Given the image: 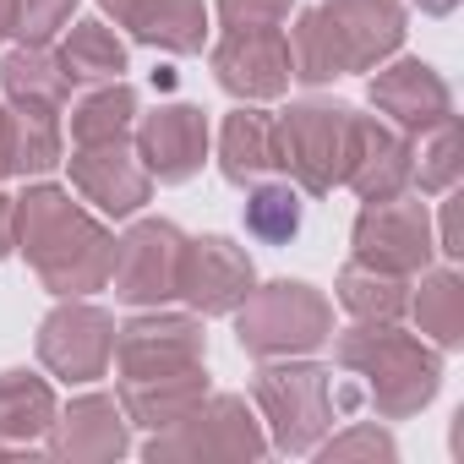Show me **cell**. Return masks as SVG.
<instances>
[{"mask_svg": "<svg viewBox=\"0 0 464 464\" xmlns=\"http://www.w3.org/2000/svg\"><path fill=\"white\" fill-rule=\"evenodd\" d=\"M12 229H17V252L34 263L44 290L66 295H93L110 285L115 263V236L82 213L61 186H28L12 202Z\"/></svg>", "mask_w": 464, "mask_h": 464, "instance_id": "obj_1", "label": "cell"}, {"mask_svg": "<svg viewBox=\"0 0 464 464\" xmlns=\"http://www.w3.org/2000/svg\"><path fill=\"white\" fill-rule=\"evenodd\" d=\"M334 355L344 372L366 377V393L382 420H404L437 399V382H442L437 350L415 334H399L393 323H355L350 334H339Z\"/></svg>", "mask_w": 464, "mask_h": 464, "instance_id": "obj_2", "label": "cell"}, {"mask_svg": "<svg viewBox=\"0 0 464 464\" xmlns=\"http://www.w3.org/2000/svg\"><path fill=\"white\" fill-rule=\"evenodd\" d=\"M142 453L153 464H252L268 453V431L241 393H208L191 415L153 431Z\"/></svg>", "mask_w": 464, "mask_h": 464, "instance_id": "obj_3", "label": "cell"}, {"mask_svg": "<svg viewBox=\"0 0 464 464\" xmlns=\"http://www.w3.org/2000/svg\"><path fill=\"white\" fill-rule=\"evenodd\" d=\"M236 339L257 361L312 355L334 339V306L323 301V290H312L301 279H279V285L252 290L236 306Z\"/></svg>", "mask_w": 464, "mask_h": 464, "instance_id": "obj_4", "label": "cell"}, {"mask_svg": "<svg viewBox=\"0 0 464 464\" xmlns=\"http://www.w3.org/2000/svg\"><path fill=\"white\" fill-rule=\"evenodd\" d=\"M350 126H355V110L344 104H317V99L290 104L274 121V169H285L295 191L328 197L334 186H344Z\"/></svg>", "mask_w": 464, "mask_h": 464, "instance_id": "obj_5", "label": "cell"}, {"mask_svg": "<svg viewBox=\"0 0 464 464\" xmlns=\"http://www.w3.org/2000/svg\"><path fill=\"white\" fill-rule=\"evenodd\" d=\"M257 410L279 453H312L334 426V382L323 366L279 355L257 372Z\"/></svg>", "mask_w": 464, "mask_h": 464, "instance_id": "obj_6", "label": "cell"}, {"mask_svg": "<svg viewBox=\"0 0 464 464\" xmlns=\"http://www.w3.org/2000/svg\"><path fill=\"white\" fill-rule=\"evenodd\" d=\"M350 246H355V263L399 274V279L420 274L431 263V252H437L426 208L415 197H404V191L399 197H377V202L361 208V218L350 229Z\"/></svg>", "mask_w": 464, "mask_h": 464, "instance_id": "obj_7", "label": "cell"}, {"mask_svg": "<svg viewBox=\"0 0 464 464\" xmlns=\"http://www.w3.org/2000/svg\"><path fill=\"white\" fill-rule=\"evenodd\" d=\"M39 361L61 382H99L115 361V317L104 306H88V301L66 295L39 323Z\"/></svg>", "mask_w": 464, "mask_h": 464, "instance_id": "obj_8", "label": "cell"}, {"mask_svg": "<svg viewBox=\"0 0 464 464\" xmlns=\"http://www.w3.org/2000/svg\"><path fill=\"white\" fill-rule=\"evenodd\" d=\"M312 12L334 44L339 77L344 72H377L404 44V6L399 0H323Z\"/></svg>", "mask_w": 464, "mask_h": 464, "instance_id": "obj_9", "label": "cell"}, {"mask_svg": "<svg viewBox=\"0 0 464 464\" xmlns=\"http://www.w3.org/2000/svg\"><path fill=\"white\" fill-rule=\"evenodd\" d=\"M186 236L169 218H137L126 236L115 241L110 285L126 306H164L175 295V268H180Z\"/></svg>", "mask_w": 464, "mask_h": 464, "instance_id": "obj_10", "label": "cell"}, {"mask_svg": "<svg viewBox=\"0 0 464 464\" xmlns=\"http://www.w3.org/2000/svg\"><path fill=\"white\" fill-rule=\"evenodd\" d=\"M257 290V274H252V257L224 241V236H197L180 246V268H175V295L202 312V317H224L236 312L246 295Z\"/></svg>", "mask_w": 464, "mask_h": 464, "instance_id": "obj_11", "label": "cell"}, {"mask_svg": "<svg viewBox=\"0 0 464 464\" xmlns=\"http://www.w3.org/2000/svg\"><path fill=\"white\" fill-rule=\"evenodd\" d=\"M115 361L121 377H153V372H186L208 361V334L186 312H142L126 328H115Z\"/></svg>", "mask_w": 464, "mask_h": 464, "instance_id": "obj_12", "label": "cell"}, {"mask_svg": "<svg viewBox=\"0 0 464 464\" xmlns=\"http://www.w3.org/2000/svg\"><path fill=\"white\" fill-rule=\"evenodd\" d=\"M213 77L236 99H279L290 88V44L279 28H229L213 44Z\"/></svg>", "mask_w": 464, "mask_h": 464, "instance_id": "obj_13", "label": "cell"}, {"mask_svg": "<svg viewBox=\"0 0 464 464\" xmlns=\"http://www.w3.org/2000/svg\"><path fill=\"white\" fill-rule=\"evenodd\" d=\"M366 93H372V110L388 115L404 137H420V131L453 121V93H448V82L426 61H393V66L382 61L372 72Z\"/></svg>", "mask_w": 464, "mask_h": 464, "instance_id": "obj_14", "label": "cell"}, {"mask_svg": "<svg viewBox=\"0 0 464 464\" xmlns=\"http://www.w3.org/2000/svg\"><path fill=\"white\" fill-rule=\"evenodd\" d=\"M66 164H72V186L110 218H131L153 191V175L142 169L131 142H88V148H72Z\"/></svg>", "mask_w": 464, "mask_h": 464, "instance_id": "obj_15", "label": "cell"}, {"mask_svg": "<svg viewBox=\"0 0 464 464\" xmlns=\"http://www.w3.org/2000/svg\"><path fill=\"white\" fill-rule=\"evenodd\" d=\"M126 426H131V420H126L121 399H110V393H82V399H72V410L55 415V426H50V437H44V453L61 459V464H104V459H121V453L131 448Z\"/></svg>", "mask_w": 464, "mask_h": 464, "instance_id": "obj_16", "label": "cell"}, {"mask_svg": "<svg viewBox=\"0 0 464 464\" xmlns=\"http://www.w3.org/2000/svg\"><path fill=\"white\" fill-rule=\"evenodd\" d=\"M137 159L153 180H191L208 159V121L191 104H159L153 115L137 121Z\"/></svg>", "mask_w": 464, "mask_h": 464, "instance_id": "obj_17", "label": "cell"}, {"mask_svg": "<svg viewBox=\"0 0 464 464\" xmlns=\"http://www.w3.org/2000/svg\"><path fill=\"white\" fill-rule=\"evenodd\" d=\"M415 175V148L399 126H382L377 115H355L350 126V164H344V186L361 202L377 197H399Z\"/></svg>", "mask_w": 464, "mask_h": 464, "instance_id": "obj_18", "label": "cell"}, {"mask_svg": "<svg viewBox=\"0 0 464 464\" xmlns=\"http://www.w3.org/2000/svg\"><path fill=\"white\" fill-rule=\"evenodd\" d=\"M121 410L131 426H148V431H164L175 426L180 415H191L202 399H208V372L202 366H186V372H153V377H121Z\"/></svg>", "mask_w": 464, "mask_h": 464, "instance_id": "obj_19", "label": "cell"}, {"mask_svg": "<svg viewBox=\"0 0 464 464\" xmlns=\"http://www.w3.org/2000/svg\"><path fill=\"white\" fill-rule=\"evenodd\" d=\"M121 28H131V39L169 50V55H197L208 39V6L202 0H126L115 12Z\"/></svg>", "mask_w": 464, "mask_h": 464, "instance_id": "obj_20", "label": "cell"}, {"mask_svg": "<svg viewBox=\"0 0 464 464\" xmlns=\"http://www.w3.org/2000/svg\"><path fill=\"white\" fill-rule=\"evenodd\" d=\"M0 88H6L12 110H66L72 77L61 72V61L50 55V44H17L6 61H0Z\"/></svg>", "mask_w": 464, "mask_h": 464, "instance_id": "obj_21", "label": "cell"}, {"mask_svg": "<svg viewBox=\"0 0 464 464\" xmlns=\"http://www.w3.org/2000/svg\"><path fill=\"white\" fill-rule=\"evenodd\" d=\"M55 393L44 377L34 372H0V442L12 448H34L50 437L55 426Z\"/></svg>", "mask_w": 464, "mask_h": 464, "instance_id": "obj_22", "label": "cell"}, {"mask_svg": "<svg viewBox=\"0 0 464 464\" xmlns=\"http://www.w3.org/2000/svg\"><path fill=\"white\" fill-rule=\"evenodd\" d=\"M218 169L224 180L252 186L257 175L274 169V115L263 110H236L218 131Z\"/></svg>", "mask_w": 464, "mask_h": 464, "instance_id": "obj_23", "label": "cell"}, {"mask_svg": "<svg viewBox=\"0 0 464 464\" xmlns=\"http://www.w3.org/2000/svg\"><path fill=\"white\" fill-rule=\"evenodd\" d=\"M55 61L72 82H115L126 72V44L115 39L110 23H72Z\"/></svg>", "mask_w": 464, "mask_h": 464, "instance_id": "obj_24", "label": "cell"}, {"mask_svg": "<svg viewBox=\"0 0 464 464\" xmlns=\"http://www.w3.org/2000/svg\"><path fill=\"white\" fill-rule=\"evenodd\" d=\"M415 323L437 350H459L464 344V279L453 268L426 274L420 268V290H415Z\"/></svg>", "mask_w": 464, "mask_h": 464, "instance_id": "obj_25", "label": "cell"}, {"mask_svg": "<svg viewBox=\"0 0 464 464\" xmlns=\"http://www.w3.org/2000/svg\"><path fill=\"white\" fill-rule=\"evenodd\" d=\"M339 306H344L355 323H399L404 306H410V285H404L399 274L350 263V268L339 274Z\"/></svg>", "mask_w": 464, "mask_h": 464, "instance_id": "obj_26", "label": "cell"}, {"mask_svg": "<svg viewBox=\"0 0 464 464\" xmlns=\"http://www.w3.org/2000/svg\"><path fill=\"white\" fill-rule=\"evenodd\" d=\"M137 131V93L126 82H104L99 93L77 99L72 110V142L88 148V142H131Z\"/></svg>", "mask_w": 464, "mask_h": 464, "instance_id": "obj_27", "label": "cell"}, {"mask_svg": "<svg viewBox=\"0 0 464 464\" xmlns=\"http://www.w3.org/2000/svg\"><path fill=\"white\" fill-rule=\"evenodd\" d=\"M12 175H44L61 164V115L50 110H6Z\"/></svg>", "mask_w": 464, "mask_h": 464, "instance_id": "obj_28", "label": "cell"}, {"mask_svg": "<svg viewBox=\"0 0 464 464\" xmlns=\"http://www.w3.org/2000/svg\"><path fill=\"white\" fill-rule=\"evenodd\" d=\"M246 229L257 241H274L285 246L295 229H301V191L290 180H274V186H257L252 202H246Z\"/></svg>", "mask_w": 464, "mask_h": 464, "instance_id": "obj_29", "label": "cell"}, {"mask_svg": "<svg viewBox=\"0 0 464 464\" xmlns=\"http://www.w3.org/2000/svg\"><path fill=\"white\" fill-rule=\"evenodd\" d=\"M459 175H464V137L453 121H442V126H431V148L420 153L410 180H420V191H453Z\"/></svg>", "mask_w": 464, "mask_h": 464, "instance_id": "obj_30", "label": "cell"}, {"mask_svg": "<svg viewBox=\"0 0 464 464\" xmlns=\"http://www.w3.org/2000/svg\"><path fill=\"white\" fill-rule=\"evenodd\" d=\"M77 12V0H12V39L17 44H50Z\"/></svg>", "mask_w": 464, "mask_h": 464, "instance_id": "obj_31", "label": "cell"}, {"mask_svg": "<svg viewBox=\"0 0 464 464\" xmlns=\"http://www.w3.org/2000/svg\"><path fill=\"white\" fill-rule=\"evenodd\" d=\"M323 464H350V459H372V464H393V437L388 431H377V426H350V431H339V437H328V442H317L312 448Z\"/></svg>", "mask_w": 464, "mask_h": 464, "instance_id": "obj_32", "label": "cell"}, {"mask_svg": "<svg viewBox=\"0 0 464 464\" xmlns=\"http://www.w3.org/2000/svg\"><path fill=\"white\" fill-rule=\"evenodd\" d=\"M224 28H279L295 0H213Z\"/></svg>", "mask_w": 464, "mask_h": 464, "instance_id": "obj_33", "label": "cell"}, {"mask_svg": "<svg viewBox=\"0 0 464 464\" xmlns=\"http://www.w3.org/2000/svg\"><path fill=\"white\" fill-rule=\"evenodd\" d=\"M431 241H437L442 257H453V263L464 257V197H459V191H448V202H442V229H437Z\"/></svg>", "mask_w": 464, "mask_h": 464, "instance_id": "obj_34", "label": "cell"}, {"mask_svg": "<svg viewBox=\"0 0 464 464\" xmlns=\"http://www.w3.org/2000/svg\"><path fill=\"white\" fill-rule=\"evenodd\" d=\"M17 252V229H12V197H0V257Z\"/></svg>", "mask_w": 464, "mask_h": 464, "instance_id": "obj_35", "label": "cell"}, {"mask_svg": "<svg viewBox=\"0 0 464 464\" xmlns=\"http://www.w3.org/2000/svg\"><path fill=\"white\" fill-rule=\"evenodd\" d=\"M0 175H12V142H6V110H0Z\"/></svg>", "mask_w": 464, "mask_h": 464, "instance_id": "obj_36", "label": "cell"}, {"mask_svg": "<svg viewBox=\"0 0 464 464\" xmlns=\"http://www.w3.org/2000/svg\"><path fill=\"white\" fill-rule=\"evenodd\" d=\"M415 6H420V12H431V17H448L459 0H415Z\"/></svg>", "mask_w": 464, "mask_h": 464, "instance_id": "obj_37", "label": "cell"}, {"mask_svg": "<svg viewBox=\"0 0 464 464\" xmlns=\"http://www.w3.org/2000/svg\"><path fill=\"white\" fill-rule=\"evenodd\" d=\"M12 34V0H0V39Z\"/></svg>", "mask_w": 464, "mask_h": 464, "instance_id": "obj_38", "label": "cell"}, {"mask_svg": "<svg viewBox=\"0 0 464 464\" xmlns=\"http://www.w3.org/2000/svg\"><path fill=\"white\" fill-rule=\"evenodd\" d=\"M99 6H104V12H110V17H115V12H121V6H126V0H99Z\"/></svg>", "mask_w": 464, "mask_h": 464, "instance_id": "obj_39", "label": "cell"}, {"mask_svg": "<svg viewBox=\"0 0 464 464\" xmlns=\"http://www.w3.org/2000/svg\"><path fill=\"white\" fill-rule=\"evenodd\" d=\"M6 453H12V442H0V459H6Z\"/></svg>", "mask_w": 464, "mask_h": 464, "instance_id": "obj_40", "label": "cell"}]
</instances>
